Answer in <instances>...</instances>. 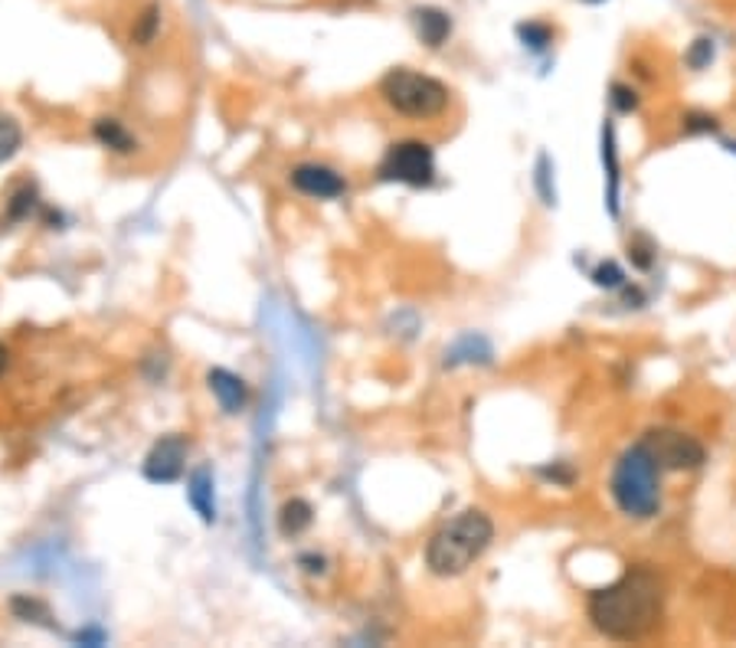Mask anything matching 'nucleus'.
Instances as JSON below:
<instances>
[{"instance_id":"25","label":"nucleus","mask_w":736,"mask_h":648,"mask_svg":"<svg viewBox=\"0 0 736 648\" xmlns=\"http://www.w3.org/2000/svg\"><path fill=\"white\" fill-rule=\"evenodd\" d=\"M7 357H10V354H7V347H3V344H0V374H3V370H7Z\"/></svg>"},{"instance_id":"26","label":"nucleus","mask_w":736,"mask_h":648,"mask_svg":"<svg viewBox=\"0 0 736 648\" xmlns=\"http://www.w3.org/2000/svg\"><path fill=\"white\" fill-rule=\"evenodd\" d=\"M586 3H603V0H586Z\"/></svg>"},{"instance_id":"15","label":"nucleus","mask_w":736,"mask_h":648,"mask_svg":"<svg viewBox=\"0 0 736 648\" xmlns=\"http://www.w3.org/2000/svg\"><path fill=\"white\" fill-rule=\"evenodd\" d=\"M603 161L609 164V210L619 213V164H616V144H613V128L603 134Z\"/></svg>"},{"instance_id":"17","label":"nucleus","mask_w":736,"mask_h":648,"mask_svg":"<svg viewBox=\"0 0 736 648\" xmlns=\"http://www.w3.org/2000/svg\"><path fill=\"white\" fill-rule=\"evenodd\" d=\"M518 36L524 39V46L544 49V46L554 39V30H550L547 23H521V26H518Z\"/></svg>"},{"instance_id":"19","label":"nucleus","mask_w":736,"mask_h":648,"mask_svg":"<svg viewBox=\"0 0 736 648\" xmlns=\"http://www.w3.org/2000/svg\"><path fill=\"white\" fill-rule=\"evenodd\" d=\"M593 282H596L600 288H619V285L626 282V275H622V269H619L616 262H603V266L593 272Z\"/></svg>"},{"instance_id":"21","label":"nucleus","mask_w":736,"mask_h":648,"mask_svg":"<svg viewBox=\"0 0 736 648\" xmlns=\"http://www.w3.org/2000/svg\"><path fill=\"white\" fill-rule=\"evenodd\" d=\"M613 105H616L619 111H632V108L639 105V95H636L629 85H613Z\"/></svg>"},{"instance_id":"2","label":"nucleus","mask_w":736,"mask_h":648,"mask_svg":"<svg viewBox=\"0 0 736 648\" xmlns=\"http://www.w3.org/2000/svg\"><path fill=\"white\" fill-rule=\"evenodd\" d=\"M495 525L485 511L468 508L446 521L426 544V567L436 577H459L465 574L491 544Z\"/></svg>"},{"instance_id":"14","label":"nucleus","mask_w":736,"mask_h":648,"mask_svg":"<svg viewBox=\"0 0 736 648\" xmlns=\"http://www.w3.org/2000/svg\"><path fill=\"white\" fill-rule=\"evenodd\" d=\"M23 144V131L16 125V118H10L7 111H0V164L10 161Z\"/></svg>"},{"instance_id":"12","label":"nucleus","mask_w":736,"mask_h":648,"mask_svg":"<svg viewBox=\"0 0 736 648\" xmlns=\"http://www.w3.org/2000/svg\"><path fill=\"white\" fill-rule=\"evenodd\" d=\"M92 134H95V141H98L102 148H108V151H118V154L134 151V134H131L118 118H98V121L92 125Z\"/></svg>"},{"instance_id":"4","label":"nucleus","mask_w":736,"mask_h":648,"mask_svg":"<svg viewBox=\"0 0 736 648\" xmlns=\"http://www.w3.org/2000/svg\"><path fill=\"white\" fill-rule=\"evenodd\" d=\"M383 102L406 118H436L449 108V89L416 69H390L380 82Z\"/></svg>"},{"instance_id":"18","label":"nucleus","mask_w":736,"mask_h":648,"mask_svg":"<svg viewBox=\"0 0 736 648\" xmlns=\"http://www.w3.org/2000/svg\"><path fill=\"white\" fill-rule=\"evenodd\" d=\"M13 613H16L20 620H26V623H43V626H49V623H46V620H49V610H46L43 603H36V600L16 597V600H13Z\"/></svg>"},{"instance_id":"16","label":"nucleus","mask_w":736,"mask_h":648,"mask_svg":"<svg viewBox=\"0 0 736 648\" xmlns=\"http://www.w3.org/2000/svg\"><path fill=\"white\" fill-rule=\"evenodd\" d=\"M157 23H161V7L157 3H151L141 16H138V26H134V43L138 46H147L151 39H154V33H157Z\"/></svg>"},{"instance_id":"7","label":"nucleus","mask_w":736,"mask_h":648,"mask_svg":"<svg viewBox=\"0 0 736 648\" xmlns=\"http://www.w3.org/2000/svg\"><path fill=\"white\" fill-rule=\"evenodd\" d=\"M187 466V439L183 436H164L151 446L144 459V479L154 485H170L183 475Z\"/></svg>"},{"instance_id":"5","label":"nucleus","mask_w":736,"mask_h":648,"mask_svg":"<svg viewBox=\"0 0 736 648\" xmlns=\"http://www.w3.org/2000/svg\"><path fill=\"white\" fill-rule=\"evenodd\" d=\"M639 446L652 456V462H655L662 472L698 469V466H704V459H708L704 446H701L695 436H688V433H681V429H668V426L649 429V433L642 436Z\"/></svg>"},{"instance_id":"23","label":"nucleus","mask_w":736,"mask_h":648,"mask_svg":"<svg viewBox=\"0 0 736 648\" xmlns=\"http://www.w3.org/2000/svg\"><path fill=\"white\" fill-rule=\"evenodd\" d=\"M685 131L698 134V131H717V118L714 115H688Z\"/></svg>"},{"instance_id":"3","label":"nucleus","mask_w":736,"mask_h":648,"mask_svg":"<svg viewBox=\"0 0 736 648\" xmlns=\"http://www.w3.org/2000/svg\"><path fill=\"white\" fill-rule=\"evenodd\" d=\"M662 469L642 446H632L613 472V498L629 518H652L662 505Z\"/></svg>"},{"instance_id":"22","label":"nucleus","mask_w":736,"mask_h":648,"mask_svg":"<svg viewBox=\"0 0 736 648\" xmlns=\"http://www.w3.org/2000/svg\"><path fill=\"white\" fill-rule=\"evenodd\" d=\"M33 200H36L33 187H23V190L13 197V203H10V216H13V220L26 216V213H29V207H33Z\"/></svg>"},{"instance_id":"6","label":"nucleus","mask_w":736,"mask_h":648,"mask_svg":"<svg viewBox=\"0 0 736 648\" xmlns=\"http://www.w3.org/2000/svg\"><path fill=\"white\" fill-rule=\"evenodd\" d=\"M380 180H396L409 187H429L436 180V157L432 148L423 141H400L380 161Z\"/></svg>"},{"instance_id":"10","label":"nucleus","mask_w":736,"mask_h":648,"mask_svg":"<svg viewBox=\"0 0 736 648\" xmlns=\"http://www.w3.org/2000/svg\"><path fill=\"white\" fill-rule=\"evenodd\" d=\"M413 23H416L419 39L426 46H432V49H439L449 39V33H452V16L446 10H439V7H416L413 10Z\"/></svg>"},{"instance_id":"11","label":"nucleus","mask_w":736,"mask_h":648,"mask_svg":"<svg viewBox=\"0 0 736 648\" xmlns=\"http://www.w3.org/2000/svg\"><path fill=\"white\" fill-rule=\"evenodd\" d=\"M187 498L193 505V511L203 518V525H213L216 521V505H213V479L206 469H197L190 475V485H187Z\"/></svg>"},{"instance_id":"9","label":"nucleus","mask_w":736,"mask_h":648,"mask_svg":"<svg viewBox=\"0 0 736 648\" xmlns=\"http://www.w3.org/2000/svg\"><path fill=\"white\" fill-rule=\"evenodd\" d=\"M206 380H210V390H213V397H216V403H219V410H223L226 416H236V413L246 410L249 393H246V384H242L236 374L216 367V370H210Z\"/></svg>"},{"instance_id":"1","label":"nucleus","mask_w":736,"mask_h":648,"mask_svg":"<svg viewBox=\"0 0 736 648\" xmlns=\"http://www.w3.org/2000/svg\"><path fill=\"white\" fill-rule=\"evenodd\" d=\"M665 606V584L652 567H629L613 587L590 597V620L609 639H642L649 636Z\"/></svg>"},{"instance_id":"24","label":"nucleus","mask_w":736,"mask_h":648,"mask_svg":"<svg viewBox=\"0 0 736 648\" xmlns=\"http://www.w3.org/2000/svg\"><path fill=\"white\" fill-rule=\"evenodd\" d=\"M301 564H305L308 574H321L324 570V561L321 557H301Z\"/></svg>"},{"instance_id":"13","label":"nucleus","mask_w":736,"mask_h":648,"mask_svg":"<svg viewBox=\"0 0 736 648\" xmlns=\"http://www.w3.org/2000/svg\"><path fill=\"white\" fill-rule=\"evenodd\" d=\"M311 521H314V511H311V505H308L305 498H292V502H285L282 511H278V528H282L285 538L305 534V531L311 528Z\"/></svg>"},{"instance_id":"20","label":"nucleus","mask_w":736,"mask_h":648,"mask_svg":"<svg viewBox=\"0 0 736 648\" xmlns=\"http://www.w3.org/2000/svg\"><path fill=\"white\" fill-rule=\"evenodd\" d=\"M714 59V43L711 39H695V46L688 49V66L691 69H704Z\"/></svg>"},{"instance_id":"8","label":"nucleus","mask_w":736,"mask_h":648,"mask_svg":"<svg viewBox=\"0 0 736 648\" xmlns=\"http://www.w3.org/2000/svg\"><path fill=\"white\" fill-rule=\"evenodd\" d=\"M292 184H295V190H301L308 197H318V200H334L347 190L344 177L337 170L324 167V164H298L292 170Z\"/></svg>"}]
</instances>
